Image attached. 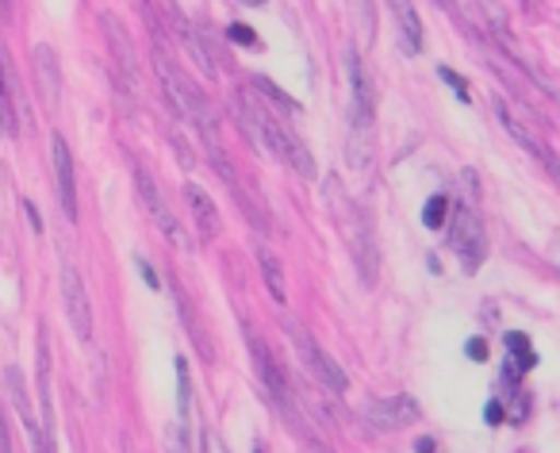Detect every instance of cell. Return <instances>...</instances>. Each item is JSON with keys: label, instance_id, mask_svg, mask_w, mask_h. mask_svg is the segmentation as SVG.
Masks as SVG:
<instances>
[{"label": "cell", "instance_id": "4fadbf2b", "mask_svg": "<svg viewBox=\"0 0 560 453\" xmlns=\"http://www.w3.org/2000/svg\"><path fill=\"white\" fill-rule=\"evenodd\" d=\"M369 422L381 430H396L404 427V422H415L419 419V404H415L411 396H396V399H376L373 407H369Z\"/></svg>", "mask_w": 560, "mask_h": 453}, {"label": "cell", "instance_id": "5bb4252c", "mask_svg": "<svg viewBox=\"0 0 560 453\" xmlns=\"http://www.w3.org/2000/svg\"><path fill=\"white\" fill-rule=\"evenodd\" d=\"M185 200H188V208H192V219H196V231H200L203 239H219V231H223V219H219V208H215V200H211L208 193H203L200 185H192L188 181L185 185Z\"/></svg>", "mask_w": 560, "mask_h": 453}, {"label": "cell", "instance_id": "f1b7e54d", "mask_svg": "<svg viewBox=\"0 0 560 453\" xmlns=\"http://www.w3.org/2000/svg\"><path fill=\"white\" fill-rule=\"evenodd\" d=\"M242 4H249V9H261L265 0H242Z\"/></svg>", "mask_w": 560, "mask_h": 453}, {"label": "cell", "instance_id": "9c48e42d", "mask_svg": "<svg viewBox=\"0 0 560 453\" xmlns=\"http://www.w3.org/2000/svg\"><path fill=\"white\" fill-rule=\"evenodd\" d=\"M101 32H104V39H108L112 62H116L119 78H124L127 85H135V81H139V58H135V47H131V39H127V27L119 24L112 12H101Z\"/></svg>", "mask_w": 560, "mask_h": 453}, {"label": "cell", "instance_id": "e0dca14e", "mask_svg": "<svg viewBox=\"0 0 560 453\" xmlns=\"http://www.w3.org/2000/svg\"><path fill=\"white\" fill-rule=\"evenodd\" d=\"M392 16H396V27L404 35V50L407 55H419L422 50V24H419V12L411 9V0H388Z\"/></svg>", "mask_w": 560, "mask_h": 453}, {"label": "cell", "instance_id": "ba28073f", "mask_svg": "<svg viewBox=\"0 0 560 453\" xmlns=\"http://www.w3.org/2000/svg\"><path fill=\"white\" fill-rule=\"evenodd\" d=\"M50 165H55V181H58V204H62L66 219L78 223V177H73V158L62 135H50Z\"/></svg>", "mask_w": 560, "mask_h": 453}, {"label": "cell", "instance_id": "7402d4cb", "mask_svg": "<svg viewBox=\"0 0 560 453\" xmlns=\"http://www.w3.org/2000/svg\"><path fill=\"white\" fill-rule=\"evenodd\" d=\"M226 39L238 43V47H257V35L249 32L246 24H231V27H226Z\"/></svg>", "mask_w": 560, "mask_h": 453}, {"label": "cell", "instance_id": "2e32d148", "mask_svg": "<svg viewBox=\"0 0 560 453\" xmlns=\"http://www.w3.org/2000/svg\"><path fill=\"white\" fill-rule=\"evenodd\" d=\"M35 365H39V404H43V430H47V438L55 442V404H50V350H47V327H39V358H35Z\"/></svg>", "mask_w": 560, "mask_h": 453}, {"label": "cell", "instance_id": "d6986e66", "mask_svg": "<svg viewBox=\"0 0 560 453\" xmlns=\"http://www.w3.org/2000/svg\"><path fill=\"white\" fill-rule=\"evenodd\" d=\"M450 216H453V204H450V196H445V193H434L427 200V208H422V223H427L430 231H438V226L450 223Z\"/></svg>", "mask_w": 560, "mask_h": 453}, {"label": "cell", "instance_id": "5b68a950", "mask_svg": "<svg viewBox=\"0 0 560 453\" xmlns=\"http://www.w3.org/2000/svg\"><path fill=\"white\" fill-rule=\"evenodd\" d=\"M135 188H139L142 208H147V216L154 219V226L162 231L165 243L177 246V251H192V239H188V235H185V226L177 223V216H173L170 200L162 196V188H158L154 173H150L147 165H135Z\"/></svg>", "mask_w": 560, "mask_h": 453}, {"label": "cell", "instance_id": "cb8c5ba5", "mask_svg": "<svg viewBox=\"0 0 560 453\" xmlns=\"http://www.w3.org/2000/svg\"><path fill=\"white\" fill-rule=\"evenodd\" d=\"M465 350H468V358H472V361H488V342H483V338H472Z\"/></svg>", "mask_w": 560, "mask_h": 453}, {"label": "cell", "instance_id": "6da1fadb", "mask_svg": "<svg viewBox=\"0 0 560 453\" xmlns=\"http://www.w3.org/2000/svg\"><path fill=\"white\" fill-rule=\"evenodd\" d=\"M234 116H238L242 131H246L249 139L257 142V147L269 150L272 158H280V162L289 165V170H296L304 181H315L312 150H307L304 142H300L296 135L289 131V127L280 124V119L272 116V112L265 108L261 101H249L246 93H234Z\"/></svg>", "mask_w": 560, "mask_h": 453}, {"label": "cell", "instance_id": "ac0fdd59", "mask_svg": "<svg viewBox=\"0 0 560 453\" xmlns=\"http://www.w3.org/2000/svg\"><path fill=\"white\" fill-rule=\"evenodd\" d=\"M257 266H261V277H265V289H269V297L277 300V304H284V300H289V289H284V274H280V262L272 258L269 251H257Z\"/></svg>", "mask_w": 560, "mask_h": 453}, {"label": "cell", "instance_id": "277c9868", "mask_svg": "<svg viewBox=\"0 0 560 453\" xmlns=\"http://www.w3.org/2000/svg\"><path fill=\"white\" fill-rule=\"evenodd\" d=\"M450 243L460 254V266L465 274H476L488 258V231L480 223V211L472 204H457L450 216Z\"/></svg>", "mask_w": 560, "mask_h": 453}, {"label": "cell", "instance_id": "484cf974", "mask_svg": "<svg viewBox=\"0 0 560 453\" xmlns=\"http://www.w3.org/2000/svg\"><path fill=\"white\" fill-rule=\"evenodd\" d=\"M24 211H27V219H32V226H35V235H43V219H39V208H35L32 200H24Z\"/></svg>", "mask_w": 560, "mask_h": 453}, {"label": "cell", "instance_id": "83f0119b", "mask_svg": "<svg viewBox=\"0 0 560 453\" xmlns=\"http://www.w3.org/2000/svg\"><path fill=\"white\" fill-rule=\"evenodd\" d=\"M488 422H503V404H488V415H483Z\"/></svg>", "mask_w": 560, "mask_h": 453}, {"label": "cell", "instance_id": "30bf717a", "mask_svg": "<svg viewBox=\"0 0 560 453\" xmlns=\"http://www.w3.org/2000/svg\"><path fill=\"white\" fill-rule=\"evenodd\" d=\"M246 342H249V358H254V369H257V381H261V388L269 392L277 404H289V381H284V373H280V365H277V358L269 353V346H265L254 330H246Z\"/></svg>", "mask_w": 560, "mask_h": 453}, {"label": "cell", "instance_id": "44dd1931", "mask_svg": "<svg viewBox=\"0 0 560 453\" xmlns=\"http://www.w3.org/2000/svg\"><path fill=\"white\" fill-rule=\"evenodd\" d=\"M438 73H442V81H445V85H453V93H457L460 101H465V104L472 101V93H468V85H465V81L457 78V73L450 70V66H438Z\"/></svg>", "mask_w": 560, "mask_h": 453}, {"label": "cell", "instance_id": "3957f363", "mask_svg": "<svg viewBox=\"0 0 560 453\" xmlns=\"http://www.w3.org/2000/svg\"><path fill=\"white\" fill-rule=\"evenodd\" d=\"M346 73H350V119H353V162H369V127H373V89H369L365 66L358 50H346Z\"/></svg>", "mask_w": 560, "mask_h": 453}, {"label": "cell", "instance_id": "8fae6325", "mask_svg": "<svg viewBox=\"0 0 560 453\" xmlns=\"http://www.w3.org/2000/svg\"><path fill=\"white\" fill-rule=\"evenodd\" d=\"M4 384H9V396H12V407H16V415H20V422H24V430L32 434V445L35 450H55V442L47 438V430L35 422V415H32V404H27V392H24V376H20V369H9L4 373Z\"/></svg>", "mask_w": 560, "mask_h": 453}, {"label": "cell", "instance_id": "d4e9b609", "mask_svg": "<svg viewBox=\"0 0 560 453\" xmlns=\"http://www.w3.org/2000/svg\"><path fill=\"white\" fill-rule=\"evenodd\" d=\"M12 450V434H9V419H4V404H0V453Z\"/></svg>", "mask_w": 560, "mask_h": 453}, {"label": "cell", "instance_id": "9a60e30c", "mask_svg": "<svg viewBox=\"0 0 560 453\" xmlns=\"http://www.w3.org/2000/svg\"><path fill=\"white\" fill-rule=\"evenodd\" d=\"M534 365H537V353H534V346H529V338L511 330V335H506V369H503L506 384L518 388V376L529 373Z\"/></svg>", "mask_w": 560, "mask_h": 453}, {"label": "cell", "instance_id": "603a6c76", "mask_svg": "<svg viewBox=\"0 0 560 453\" xmlns=\"http://www.w3.org/2000/svg\"><path fill=\"white\" fill-rule=\"evenodd\" d=\"M177 381H180V419L188 415V365L185 358H177Z\"/></svg>", "mask_w": 560, "mask_h": 453}, {"label": "cell", "instance_id": "8992f818", "mask_svg": "<svg viewBox=\"0 0 560 453\" xmlns=\"http://www.w3.org/2000/svg\"><path fill=\"white\" fill-rule=\"evenodd\" d=\"M289 338H292V346H296L300 361H304V365H307V373H312L315 381L323 384V388L338 392V396H342V392L350 388V381H346V369L338 365V361L330 358V353L323 350V346L315 342V338L307 335L304 327H296V323H289Z\"/></svg>", "mask_w": 560, "mask_h": 453}, {"label": "cell", "instance_id": "52a82bcc", "mask_svg": "<svg viewBox=\"0 0 560 453\" xmlns=\"http://www.w3.org/2000/svg\"><path fill=\"white\" fill-rule=\"evenodd\" d=\"M62 300H66V315H70V327L81 342L93 338V304H89V292H85V281H81L78 269L66 262L62 266Z\"/></svg>", "mask_w": 560, "mask_h": 453}, {"label": "cell", "instance_id": "ffe728a7", "mask_svg": "<svg viewBox=\"0 0 560 453\" xmlns=\"http://www.w3.org/2000/svg\"><path fill=\"white\" fill-rule=\"evenodd\" d=\"M254 85H257V89H261V93H265V96H272V101H277V104H280V108H284V112H296V108H300V104H296V101H292V96H289V93H280V89H277V85H272V81H265V78H254Z\"/></svg>", "mask_w": 560, "mask_h": 453}, {"label": "cell", "instance_id": "4316f807", "mask_svg": "<svg viewBox=\"0 0 560 453\" xmlns=\"http://www.w3.org/2000/svg\"><path fill=\"white\" fill-rule=\"evenodd\" d=\"M135 266H139V274L147 277V284H150V289H158V274L147 266V258H135Z\"/></svg>", "mask_w": 560, "mask_h": 453}, {"label": "cell", "instance_id": "7c38bea8", "mask_svg": "<svg viewBox=\"0 0 560 453\" xmlns=\"http://www.w3.org/2000/svg\"><path fill=\"white\" fill-rule=\"evenodd\" d=\"M35 78H39V93L50 108H58L62 101V70H58V55L50 43H39L35 47Z\"/></svg>", "mask_w": 560, "mask_h": 453}, {"label": "cell", "instance_id": "7a4b0ae2", "mask_svg": "<svg viewBox=\"0 0 560 453\" xmlns=\"http://www.w3.org/2000/svg\"><path fill=\"white\" fill-rule=\"evenodd\" d=\"M154 70H158V81H162L165 96H170V104L177 108V116L188 119V124H192L196 131H200L203 147H208V142H219L215 139L219 127H215V116H211L208 101H203L200 89H196L192 81H188L185 73H180V66L170 62V55H165L162 43L154 47Z\"/></svg>", "mask_w": 560, "mask_h": 453}]
</instances>
